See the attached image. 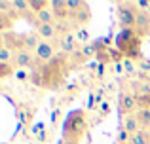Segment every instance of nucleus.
Masks as SVG:
<instances>
[{"label": "nucleus", "instance_id": "obj_17", "mask_svg": "<svg viewBox=\"0 0 150 144\" xmlns=\"http://www.w3.org/2000/svg\"><path fill=\"white\" fill-rule=\"evenodd\" d=\"M15 15H13V11L11 13H4V11H0V34H4V32H10L11 30V27H13V23H15Z\"/></svg>", "mask_w": 150, "mask_h": 144}, {"label": "nucleus", "instance_id": "obj_13", "mask_svg": "<svg viewBox=\"0 0 150 144\" xmlns=\"http://www.w3.org/2000/svg\"><path fill=\"white\" fill-rule=\"evenodd\" d=\"M137 106L139 108H150V84H137Z\"/></svg>", "mask_w": 150, "mask_h": 144}, {"label": "nucleus", "instance_id": "obj_24", "mask_svg": "<svg viewBox=\"0 0 150 144\" xmlns=\"http://www.w3.org/2000/svg\"><path fill=\"white\" fill-rule=\"evenodd\" d=\"M69 59H70V65H72V67H76V65H84L86 61H88V59H86V55L82 53L80 48H78L72 55H69Z\"/></svg>", "mask_w": 150, "mask_h": 144}, {"label": "nucleus", "instance_id": "obj_1", "mask_svg": "<svg viewBox=\"0 0 150 144\" xmlns=\"http://www.w3.org/2000/svg\"><path fill=\"white\" fill-rule=\"evenodd\" d=\"M70 68V59L69 55H57L55 59H51L50 63H46L44 67L40 68L42 72V87L44 89H57L65 84L67 76H69Z\"/></svg>", "mask_w": 150, "mask_h": 144}, {"label": "nucleus", "instance_id": "obj_37", "mask_svg": "<svg viewBox=\"0 0 150 144\" xmlns=\"http://www.w3.org/2000/svg\"><path fill=\"white\" fill-rule=\"evenodd\" d=\"M146 11H148V13H150V8H148V10H146Z\"/></svg>", "mask_w": 150, "mask_h": 144}, {"label": "nucleus", "instance_id": "obj_3", "mask_svg": "<svg viewBox=\"0 0 150 144\" xmlns=\"http://www.w3.org/2000/svg\"><path fill=\"white\" fill-rule=\"evenodd\" d=\"M86 131H88V119H86L84 110H72L63 123V142L80 144Z\"/></svg>", "mask_w": 150, "mask_h": 144}, {"label": "nucleus", "instance_id": "obj_12", "mask_svg": "<svg viewBox=\"0 0 150 144\" xmlns=\"http://www.w3.org/2000/svg\"><path fill=\"white\" fill-rule=\"evenodd\" d=\"M50 8L53 10L57 21H69L70 19V11H69V8H67V0H51Z\"/></svg>", "mask_w": 150, "mask_h": 144}, {"label": "nucleus", "instance_id": "obj_11", "mask_svg": "<svg viewBox=\"0 0 150 144\" xmlns=\"http://www.w3.org/2000/svg\"><path fill=\"white\" fill-rule=\"evenodd\" d=\"M135 30L139 32L141 38L150 36V13H148L146 10H139V11H137V25H135Z\"/></svg>", "mask_w": 150, "mask_h": 144}, {"label": "nucleus", "instance_id": "obj_28", "mask_svg": "<svg viewBox=\"0 0 150 144\" xmlns=\"http://www.w3.org/2000/svg\"><path fill=\"white\" fill-rule=\"evenodd\" d=\"M82 53L86 55V59H93V57H97V51H95V48H93V44H86V46H82Z\"/></svg>", "mask_w": 150, "mask_h": 144}, {"label": "nucleus", "instance_id": "obj_8", "mask_svg": "<svg viewBox=\"0 0 150 144\" xmlns=\"http://www.w3.org/2000/svg\"><path fill=\"white\" fill-rule=\"evenodd\" d=\"M13 15L17 19H27L29 23H34V25H36V19H34V13L30 11L29 0H13Z\"/></svg>", "mask_w": 150, "mask_h": 144}, {"label": "nucleus", "instance_id": "obj_35", "mask_svg": "<svg viewBox=\"0 0 150 144\" xmlns=\"http://www.w3.org/2000/svg\"><path fill=\"white\" fill-rule=\"evenodd\" d=\"M15 76H17V80H25V78H27V74L23 72V70H17V72H15Z\"/></svg>", "mask_w": 150, "mask_h": 144}, {"label": "nucleus", "instance_id": "obj_15", "mask_svg": "<svg viewBox=\"0 0 150 144\" xmlns=\"http://www.w3.org/2000/svg\"><path fill=\"white\" fill-rule=\"evenodd\" d=\"M36 34L40 36V40L51 42L57 38V29H55V25H40L36 29Z\"/></svg>", "mask_w": 150, "mask_h": 144}, {"label": "nucleus", "instance_id": "obj_32", "mask_svg": "<svg viewBox=\"0 0 150 144\" xmlns=\"http://www.w3.org/2000/svg\"><path fill=\"white\" fill-rule=\"evenodd\" d=\"M135 6H137V10H148L150 2L148 0H139V2H135Z\"/></svg>", "mask_w": 150, "mask_h": 144}, {"label": "nucleus", "instance_id": "obj_4", "mask_svg": "<svg viewBox=\"0 0 150 144\" xmlns=\"http://www.w3.org/2000/svg\"><path fill=\"white\" fill-rule=\"evenodd\" d=\"M137 6L135 2H120L116 6V15L118 23L122 29H135L137 25Z\"/></svg>", "mask_w": 150, "mask_h": 144}, {"label": "nucleus", "instance_id": "obj_5", "mask_svg": "<svg viewBox=\"0 0 150 144\" xmlns=\"http://www.w3.org/2000/svg\"><path fill=\"white\" fill-rule=\"evenodd\" d=\"M55 46L53 42H40V46L36 48V51H34V59H36V63H34V67L36 68H42L46 63H50L51 59H55Z\"/></svg>", "mask_w": 150, "mask_h": 144}, {"label": "nucleus", "instance_id": "obj_25", "mask_svg": "<svg viewBox=\"0 0 150 144\" xmlns=\"http://www.w3.org/2000/svg\"><path fill=\"white\" fill-rule=\"evenodd\" d=\"M29 80L34 87H42V72L40 68H33V72L29 74Z\"/></svg>", "mask_w": 150, "mask_h": 144}, {"label": "nucleus", "instance_id": "obj_16", "mask_svg": "<svg viewBox=\"0 0 150 144\" xmlns=\"http://www.w3.org/2000/svg\"><path fill=\"white\" fill-rule=\"evenodd\" d=\"M40 36L36 32H29V34H23V46H25L27 51H36V48L40 46Z\"/></svg>", "mask_w": 150, "mask_h": 144}, {"label": "nucleus", "instance_id": "obj_10", "mask_svg": "<svg viewBox=\"0 0 150 144\" xmlns=\"http://www.w3.org/2000/svg\"><path fill=\"white\" fill-rule=\"evenodd\" d=\"M57 44H59V49H61L63 55H72V53L78 49V40H76V36H74V32L59 36Z\"/></svg>", "mask_w": 150, "mask_h": 144}, {"label": "nucleus", "instance_id": "obj_36", "mask_svg": "<svg viewBox=\"0 0 150 144\" xmlns=\"http://www.w3.org/2000/svg\"><path fill=\"white\" fill-rule=\"evenodd\" d=\"M0 48H4V34H0Z\"/></svg>", "mask_w": 150, "mask_h": 144}, {"label": "nucleus", "instance_id": "obj_29", "mask_svg": "<svg viewBox=\"0 0 150 144\" xmlns=\"http://www.w3.org/2000/svg\"><path fill=\"white\" fill-rule=\"evenodd\" d=\"M0 11L11 13L13 11V0H0Z\"/></svg>", "mask_w": 150, "mask_h": 144}, {"label": "nucleus", "instance_id": "obj_30", "mask_svg": "<svg viewBox=\"0 0 150 144\" xmlns=\"http://www.w3.org/2000/svg\"><path fill=\"white\" fill-rule=\"evenodd\" d=\"M129 138H131V135L125 129H120V133H118V144H129Z\"/></svg>", "mask_w": 150, "mask_h": 144}, {"label": "nucleus", "instance_id": "obj_23", "mask_svg": "<svg viewBox=\"0 0 150 144\" xmlns=\"http://www.w3.org/2000/svg\"><path fill=\"white\" fill-rule=\"evenodd\" d=\"M29 6H30V11L36 15V13H40L42 10L50 8V4L46 2V0H29Z\"/></svg>", "mask_w": 150, "mask_h": 144}, {"label": "nucleus", "instance_id": "obj_7", "mask_svg": "<svg viewBox=\"0 0 150 144\" xmlns=\"http://www.w3.org/2000/svg\"><path fill=\"white\" fill-rule=\"evenodd\" d=\"M91 17H93V13H91V10H89V6L86 4V6H84V8H80L78 11L70 13V19H69V21L72 23V27H74V29H82V27L89 25Z\"/></svg>", "mask_w": 150, "mask_h": 144}, {"label": "nucleus", "instance_id": "obj_2", "mask_svg": "<svg viewBox=\"0 0 150 144\" xmlns=\"http://www.w3.org/2000/svg\"><path fill=\"white\" fill-rule=\"evenodd\" d=\"M114 44H116V49L124 55V59L129 61H137L139 63L143 57V51H141V46H143V38L139 36L135 29H122L120 32L114 36Z\"/></svg>", "mask_w": 150, "mask_h": 144}, {"label": "nucleus", "instance_id": "obj_21", "mask_svg": "<svg viewBox=\"0 0 150 144\" xmlns=\"http://www.w3.org/2000/svg\"><path fill=\"white\" fill-rule=\"evenodd\" d=\"M129 144H150V137L146 131H139V133L131 135L129 138Z\"/></svg>", "mask_w": 150, "mask_h": 144}, {"label": "nucleus", "instance_id": "obj_31", "mask_svg": "<svg viewBox=\"0 0 150 144\" xmlns=\"http://www.w3.org/2000/svg\"><path fill=\"white\" fill-rule=\"evenodd\" d=\"M139 70L150 72V59H141V61H139Z\"/></svg>", "mask_w": 150, "mask_h": 144}, {"label": "nucleus", "instance_id": "obj_18", "mask_svg": "<svg viewBox=\"0 0 150 144\" xmlns=\"http://www.w3.org/2000/svg\"><path fill=\"white\" fill-rule=\"evenodd\" d=\"M122 129H125L129 135H135V133H139V131H143L141 125H139V122H137V118H135V114L125 116L124 118V127H122Z\"/></svg>", "mask_w": 150, "mask_h": 144}, {"label": "nucleus", "instance_id": "obj_33", "mask_svg": "<svg viewBox=\"0 0 150 144\" xmlns=\"http://www.w3.org/2000/svg\"><path fill=\"white\" fill-rule=\"evenodd\" d=\"M108 112H110V104L106 103V100H103V103H101V114H103V116H106Z\"/></svg>", "mask_w": 150, "mask_h": 144}, {"label": "nucleus", "instance_id": "obj_27", "mask_svg": "<svg viewBox=\"0 0 150 144\" xmlns=\"http://www.w3.org/2000/svg\"><path fill=\"white\" fill-rule=\"evenodd\" d=\"M88 2H84V0H67V8H69L70 13H74V11H78L80 8H84Z\"/></svg>", "mask_w": 150, "mask_h": 144}, {"label": "nucleus", "instance_id": "obj_19", "mask_svg": "<svg viewBox=\"0 0 150 144\" xmlns=\"http://www.w3.org/2000/svg\"><path fill=\"white\" fill-rule=\"evenodd\" d=\"M135 118L139 122L141 129H148L150 127V108H139L135 112Z\"/></svg>", "mask_w": 150, "mask_h": 144}, {"label": "nucleus", "instance_id": "obj_26", "mask_svg": "<svg viewBox=\"0 0 150 144\" xmlns=\"http://www.w3.org/2000/svg\"><path fill=\"white\" fill-rule=\"evenodd\" d=\"M13 61V51L10 48H0V63H11Z\"/></svg>", "mask_w": 150, "mask_h": 144}, {"label": "nucleus", "instance_id": "obj_34", "mask_svg": "<svg viewBox=\"0 0 150 144\" xmlns=\"http://www.w3.org/2000/svg\"><path fill=\"white\" fill-rule=\"evenodd\" d=\"M124 67H125V72L135 70V68H133V61H129V59H124Z\"/></svg>", "mask_w": 150, "mask_h": 144}, {"label": "nucleus", "instance_id": "obj_14", "mask_svg": "<svg viewBox=\"0 0 150 144\" xmlns=\"http://www.w3.org/2000/svg\"><path fill=\"white\" fill-rule=\"evenodd\" d=\"M4 46L10 48L11 51H19V49H25L23 46V34H15V32H4Z\"/></svg>", "mask_w": 150, "mask_h": 144}, {"label": "nucleus", "instance_id": "obj_9", "mask_svg": "<svg viewBox=\"0 0 150 144\" xmlns=\"http://www.w3.org/2000/svg\"><path fill=\"white\" fill-rule=\"evenodd\" d=\"M36 59H34V53L33 51H27V49H19V51L13 53V65L15 68H27V67H34Z\"/></svg>", "mask_w": 150, "mask_h": 144}, {"label": "nucleus", "instance_id": "obj_22", "mask_svg": "<svg viewBox=\"0 0 150 144\" xmlns=\"http://www.w3.org/2000/svg\"><path fill=\"white\" fill-rule=\"evenodd\" d=\"M13 74H15V67L11 63H0V80H6Z\"/></svg>", "mask_w": 150, "mask_h": 144}, {"label": "nucleus", "instance_id": "obj_20", "mask_svg": "<svg viewBox=\"0 0 150 144\" xmlns=\"http://www.w3.org/2000/svg\"><path fill=\"white\" fill-rule=\"evenodd\" d=\"M74 36H76L78 44H82V46L89 44V40H91V36H89V30L86 29V27H82V29H74Z\"/></svg>", "mask_w": 150, "mask_h": 144}, {"label": "nucleus", "instance_id": "obj_6", "mask_svg": "<svg viewBox=\"0 0 150 144\" xmlns=\"http://www.w3.org/2000/svg\"><path fill=\"white\" fill-rule=\"evenodd\" d=\"M137 108V99H135V93H129V91H122L120 97H118V110L120 114L124 116H131L133 110Z\"/></svg>", "mask_w": 150, "mask_h": 144}, {"label": "nucleus", "instance_id": "obj_38", "mask_svg": "<svg viewBox=\"0 0 150 144\" xmlns=\"http://www.w3.org/2000/svg\"><path fill=\"white\" fill-rule=\"evenodd\" d=\"M148 137H150V133H148Z\"/></svg>", "mask_w": 150, "mask_h": 144}]
</instances>
